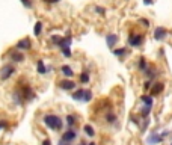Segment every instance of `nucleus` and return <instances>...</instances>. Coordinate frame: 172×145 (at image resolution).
I'll list each match as a JSON object with an SVG mask.
<instances>
[{"label": "nucleus", "mask_w": 172, "mask_h": 145, "mask_svg": "<svg viewBox=\"0 0 172 145\" xmlns=\"http://www.w3.org/2000/svg\"><path fill=\"white\" fill-rule=\"evenodd\" d=\"M59 86L62 89H65V91H73V89H76V83L73 82V80H69V79H65V80H62L59 83Z\"/></svg>", "instance_id": "nucleus-7"}, {"label": "nucleus", "mask_w": 172, "mask_h": 145, "mask_svg": "<svg viewBox=\"0 0 172 145\" xmlns=\"http://www.w3.org/2000/svg\"><path fill=\"white\" fill-rule=\"evenodd\" d=\"M11 60L12 62H23L24 60V54L21 53V51H18V50H14V51H11Z\"/></svg>", "instance_id": "nucleus-12"}, {"label": "nucleus", "mask_w": 172, "mask_h": 145, "mask_svg": "<svg viewBox=\"0 0 172 145\" xmlns=\"http://www.w3.org/2000/svg\"><path fill=\"white\" fill-rule=\"evenodd\" d=\"M41 32H43V23H41V21H36V23H35V27H33V35L35 36H39Z\"/></svg>", "instance_id": "nucleus-18"}, {"label": "nucleus", "mask_w": 172, "mask_h": 145, "mask_svg": "<svg viewBox=\"0 0 172 145\" xmlns=\"http://www.w3.org/2000/svg\"><path fill=\"white\" fill-rule=\"evenodd\" d=\"M60 51H62V54H63L65 58H71V54H73L69 47H62V49H60Z\"/></svg>", "instance_id": "nucleus-23"}, {"label": "nucleus", "mask_w": 172, "mask_h": 145, "mask_svg": "<svg viewBox=\"0 0 172 145\" xmlns=\"http://www.w3.org/2000/svg\"><path fill=\"white\" fill-rule=\"evenodd\" d=\"M36 71H38V74H47V67L44 65L43 60H38L36 62Z\"/></svg>", "instance_id": "nucleus-14"}, {"label": "nucleus", "mask_w": 172, "mask_h": 145, "mask_svg": "<svg viewBox=\"0 0 172 145\" xmlns=\"http://www.w3.org/2000/svg\"><path fill=\"white\" fill-rule=\"evenodd\" d=\"M6 127H8V121L2 120V121H0V130H3V128H6Z\"/></svg>", "instance_id": "nucleus-29"}, {"label": "nucleus", "mask_w": 172, "mask_h": 145, "mask_svg": "<svg viewBox=\"0 0 172 145\" xmlns=\"http://www.w3.org/2000/svg\"><path fill=\"white\" fill-rule=\"evenodd\" d=\"M140 113H142V117L148 118V115L151 113V107H148V106H144V107L140 109Z\"/></svg>", "instance_id": "nucleus-24"}, {"label": "nucleus", "mask_w": 172, "mask_h": 145, "mask_svg": "<svg viewBox=\"0 0 172 145\" xmlns=\"http://www.w3.org/2000/svg\"><path fill=\"white\" fill-rule=\"evenodd\" d=\"M18 92H20V95L23 97L24 101H30V100H33L35 98V94H33V91H32V88L27 86V85H24L21 89H18Z\"/></svg>", "instance_id": "nucleus-3"}, {"label": "nucleus", "mask_w": 172, "mask_h": 145, "mask_svg": "<svg viewBox=\"0 0 172 145\" xmlns=\"http://www.w3.org/2000/svg\"><path fill=\"white\" fill-rule=\"evenodd\" d=\"M83 132H85V135L86 136H95V130H94V127L91 126V124H86L85 127H83Z\"/></svg>", "instance_id": "nucleus-16"}, {"label": "nucleus", "mask_w": 172, "mask_h": 145, "mask_svg": "<svg viewBox=\"0 0 172 145\" xmlns=\"http://www.w3.org/2000/svg\"><path fill=\"white\" fill-rule=\"evenodd\" d=\"M140 100H142L144 104L148 106V107H153V104H154V100H153V97H151V95H142V97H140Z\"/></svg>", "instance_id": "nucleus-15"}, {"label": "nucleus", "mask_w": 172, "mask_h": 145, "mask_svg": "<svg viewBox=\"0 0 172 145\" xmlns=\"http://www.w3.org/2000/svg\"><path fill=\"white\" fill-rule=\"evenodd\" d=\"M58 145H69V142H65V141H62V139H60L59 142H58Z\"/></svg>", "instance_id": "nucleus-34"}, {"label": "nucleus", "mask_w": 172, "mask_h": 145, "mask_svg": "<svg viewBox=\"0 0 172 145\" xmlns=\"http://www.w3.org/2000/svg\"><path fill=\"white\" fill-rule=\"evenodd\" d=\"M94 11L97 12V14H98V15H103V17L106 15V8H101V6H95Z\"/></svg>", "instance_id": "nucleus-27"}, {"label": "nucleus", "mask_w": 172, "mask_h": 145, "mask_svg": "<svg viewBox=\"0 0 172 145\" xmlns=\"http://www.w3.org/2000/svg\"><path fill=\"white\" fill-rule=\"evenodd\" d=\"M144 88H145V89H149V88H151V82H149V80H148V82H145Z\"/></svg>", "instance_id": "nucleus-32"}, {"label": "nucleus", "mask_w": 172, "mask_h": 145, "mask_svg": "<svg viewBox=\"0 0 172 145\" xmlns=\"http://www.w3.org/2000/svg\"><path fill=\"white\" fill-rule=\"evenodd\" d=\"M60 73H62L65 77H73L74 76V71H73V68H71L69 65H62V67H60Z\"/></svg>", "instance_id": "nucleus-13"}, {"label": "nucleus", "mask_w": 172, "mask_h": 145, "mask_svg": "<svg viewBox=\"0 0 172 145\" xmlns=\"http://www.w3.org/2000/svg\"><path fill=\"white\" fill-rule=\"evenodd\" d=\"M45 3H59L60 0H44Z\"/></svg>", "instance_id": "nucleus-33"}, {"label": "nucleus", "mask_w": 172, "mask_h": 145, "mask_svg": "<svg viewBox=\"0 0 172 145\" xmlns=\"http://www.w3.org/2000/svg\"><path fill=\"white\" fill-rule=\"evenodd\" d=\"M43 122L50 128V130H53V132H59V130H62V127H63V121H62V118H59L58 115H53V113L44 115Z\"/></svg>", "instance_id": "nucleus-1"}, {"label": "nucleus", "mask_w": 172, "mask_h": 145, "mask_svg": "<svg viewBox=\"0 0 172 145\" xmlns=\"http://www.w3.org/2000/svg\"><path fill=\"white\" fill-rule=\"evenodd\" d=\"M139 21H140V23H142V24L145 26V27H148V26H149V21H148V20H146V18H140V20H139Z\"/></svg>", "instance_id": "nucleus-30"}, {"label": "nucleus", "mask_w": 172, "mask_h": 145, "mask_svg": "<svg viewBox=\"0 0 172 145\" xmlns=\"http://www.w3.org/2000/svg\"><path fill=\"white\" fill-rule=\"evenodd\" d=\"M41 145H52V141H50V139H44Z\"/></svg>", "instance_id": "nucleus-31"}, {"label": "nucleus", "mask_w": 172, "mask_h": 145, "mask_svg": "<svg viewBox=\"0 0 172 145\" xmlns=\"http://www.w3.org/2000/svg\"><path fill=\"white\" fill-rule=\"evenodd\" d=\"M166 29L164 27H162V26H159V27H155L154 29V39H157V41H160V39H163L164 36H166Z\"/></svg>", "instance_id": "nucleus-9"}, {"label": "nucleus", "mask_w": 172, "mask_h": 145, "mask_svg": "<svg viewBox=\"0 0 172 145\" xmlns=\"http://www.w3.org/2000/svg\"><path fill=\"white\" fill-rule=\"evenodd\" d=\"M76 137H77V132H76V130H73V128H68V130L62 135L60 139H62V141H65V142H73Z\"/></svg>", "instance_id": "nucleus-6"}, {"label": "nucleus", "mask_w": 172, "mask_h": 145, "mask_svg": "<svg viewBox=\"0 0 172 145\" xmlns=\"http://www.w3.org/2000/svg\"><path fill=\"white\" fill-rule=\"evenodd\" d=\"M153 2H154V0H144V3H145L146 6H148V5H153Z\"/></svg>", "instance_id": "nucleus-35"}, {"label": "nucleus", "mask_w": 172, "mask_h": 145, "mask_svg": "<svg viewBox=\"0 0 172 145\" xmlns=\"http://www.w3.org/2000/svg\"><path fill=\"white\" fill-rule=\"evenodd\" d=\"M30 49H32V43H30L29 38H23V39H20V41L15 44V50H18V51L30 50Z\"/></svg>", "instance_id": "nucleus-4"}, {"label": "nucleus", "mask_w": 172, "mask_h": 145, "mask_svg": "<svg viewBox=\"0 0 172 145\" xmlns=\"http://www.w3.org/2000/svg\"><path fill=\"white\" fill-rule=\"evenodd\" d=\"M89 80H91L89 73H88V71H83V73L80 74V82H82V83H89Z\"/></svg>", "instance_id": "nucleus-20"}, {"label": "nucleus", "mask_w": 172, "mask_h": 145, "mask_svg": "<svg viewBox=\"0 0 172 145\" xmlns=\"http://www.w3.org/2000/svg\"><path fill=\"white\" fill-rule=\"evenodd\" d=\"M142 43H144V35L131 34L129 36V44L131 47H139V45H142Z\"/></svg>", "instance_id": "nucleus-5"}, {"label": "nucleus", "mask_w": 172, "mask_h": 145, "mask_svg": "<svg viewBox=\"0 0 172 145\" xmlns=\"http://www.w3.org/2000/svg\"><path fill=\"white\" fill-rule=\"evenodd\" d=\"M80 145H86V144H85V142H80Z\"/></svg>", "instance_id": "nucleus-37"}, {"label": "nucleus", "mask_w": 172, "mask_h": 145, "mask_svg": "<svg viewBox=\"0 0 172 145\" xmlns=\"http://www.w3.org/2000/svg\"><path fill=\"white\" fill-rule=\"evenodd\" d=\"M163 139L160 137V135H157V133H151L149 136L146 137V144L148 145H157V144H160Z\"/></svg>", "instance_id": "nucleus-8"}, {"label": "nucleus", "mask_w": 172, "mask_h": 145, "mask_svg": "<svg viewBox=\"0 0 172 145\" xmlns=\"http://www.w3.org/2000/svg\"><path fill=\"white\" fill-rule=\"evenodd\" d=\"M119 41V38H118V35L116 34H109L107 36H106V44L112 49V47H115V44Z\"/></svg>", "instance_id": "nucleus-11"}, {"label": "nucleus", "mask_w": 172, "mask_h": 145, "mask_svg": "<svg viewBox=\"0 0 172 145\" xmlns=\"http://www.w3.org/2000/svg\"><path fill=\"white\" fill-rule=\"evenodd\" d=\"M14 73H15V67L12 64L3 65L0 68V80H8V79H11V77L14 76Z\"/></svg>", "instance_id": "nucleus-2"}, {"label": "nucleus", "mask_w": 172, "mask_h": 145, "mask_svg": "<svg viewBox=\"0 0 172 145\" xmlns=\"http://www.w3.org/2000/svg\"><path fill=\"white\" fill-rule=\"evenodd\" d=\"M92 97H94V94H92V91H91V89H85V92H83V98H82V101L89 103V101H91V100H92Z\"/></svg>", "instance_id": "nucleus-17"}, {"label": "nucleus", "mask_w": 172, "mask_h": 145, "mask_svg": "<svg viewBox=\"0 0 172 145\" xmlns=\"http://www.w3.org/2000/svg\"><path fill=\"white\" fill-rule=\"evenodd\" d=\"M86 145H97L95 142H91V144H86Z\"/></svg>", "instance_id": "nucleus-36"}, {"label": "nucleus", "mask_w": 172, "mask_h": 145, "mask_svg": "<svg viewBox=\"0 0 172 145\" xmlns=\"http://www.w3.org/2000/svg\"><path fill=\"white\" fill-rule=\"evenodd\" d=\"M67 126H68V127H73V126H74V124H76V117H74V115H67Z\"/></svg>", "instance_id": "nucleus-21"}, {"label": "nucleus", "mask_w": 172, "mask_h": 145, "mask_svg": "<svg viewBox=\"0 0 172 145\" xmlns=\"http://www.w3.org/2000/svg\"><path fill=\"white\" fill-rule=\"evenodd\" d=\"M151 95H159L160 92H163L164 89V85L162 83V82H157V83H154V85H151Z\"/></svg>", "instance_id": "nucleus-10"}, {"label": "nucleus", "mask_w": 172, "mask_h": 145, "mask_svg": "<svg viewBox=\"0 0 172 145\" xmlns=\"http://www.w3.org/2000/svg\"><path fill=\"white\" fill-rule=\"evenodd\" d=\"M106 121H107L109 124H113V122L116 121V115H113V113H107V115H106Z\"/></svg>", "instance_id": "nucleus-26"}, {"label": "nucleus", "mask_w": 172, "mask_h": 145, "mask_svg": "<svg viewBox=\"0 0 172 145\" xmlns=\"http://www.w3.org/2000/svg\"><path fill=\"white\" fill-rule=\"evenodd\" d=\"M21 3H23L24 8H27V9L32 8V2H30V0H21Z\"/></svg>", "instance_id": "nucleus-28"}, {"label": "nucleus", "mask_w": 172, "mask_h": 145, "mask_svg": "<svg viewBox=\"0 0 172 145\" xmlns=\"http://www.w3.org/2000/svg\"><path fill=\"white\" fill-rule=\"evenodd\" d=\"M83 92H85V89H78V91H76L74 94L71 95L73 100H76V101H82V98H83Z\"/></svg>", "instance_id": "nucleus-19"}, {"label": "nucleus", "mask_w": 172, "mask_h": 145, "mask_svg": "<svg viewBox=\"0 0 172 145\" xmlns=\"http://www.w3.org/2000/svg\"><path fill=\"white\" fill-rule=\"evenodd\" d=\"M138 67H139V70H140V71H145V70H146V60L144 59V58H140V59H139Z\"/></svg>", "instance_id": "nucleus-25"}, {"label": "nucleus", "mask_w": 172, "mask_h": 145, "mask_svg": "<svg viewBox=\"0 0 172 145\" xmlns=\"http://www.w3.org/2000/svg\"><path fill=\"white\" fill-rule=\"evenodd\" d=\"M112 53L115 56H124L125 53H127V49L125 47H122V49H116V50H112Z\"/></svg>", "instance_id": "nucleus-22"}]
</instances>
